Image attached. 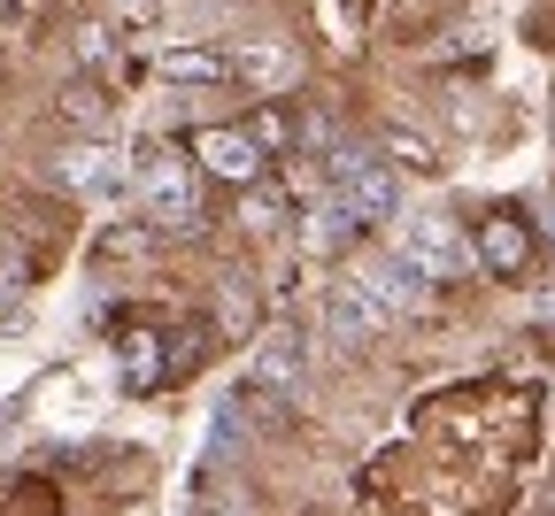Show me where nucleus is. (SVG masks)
Listing matches in <instances>:
<instances>
[{
	"instance_id": "0eeeda50",
	"label": "nucleus",
	"mask_w": 555,
	"mask_h": 516,
	"mask_svg": "<svg viewBox=\"0 0 555 516\" xmlns=\"http://www.w3.org/2000/svg\"><path fill=\"white\" fill-rule=\"evenodd\" d=\"M363 232H371V224H363V216L347 208L339 193H317V201H309V216H301V247H309V255H332V247H356Z\"/></svg>"
},
{
	"instance_id": "6e6552de",
	"label": "nucleus",
	"mask_w": 555,
	"mask_h": 516,
	"mask_svg": "<svg viewBox=\"0 0 555 516\" xmlns=\"http://www.w3.org/2000/svg\"><path fill=\"white\" fill-rule=\"evenodd\" d=\"M356 278L371 285V301L386 309V324H393V317H416V309H425V293H433V278H416L401 255H393V262H371V270H356Z\"/></svg>"
},
{
	"instance_id": "9d476101",
	"label": "nucleus",
	"mask_w": 555,
	"mask_h": 516,
	"mask_svg": "<svg viewBox=\"0 0 555 516\" xmlns=\"http://www.w3.org/2000/svg\"><path fill=\"white\" fill-rule=\"evenodd\" d=\"M54 178H62L69 193L108 201V193H116V155H108V146H69V155L54 163Z\"/></svg>"
},
{
	"instance_id": "f8f14e48",
	"label": "nucleus",
	"mask_w": 555,
	"mask_h": 516,
	"mask_svg": "<svg viewBox=\"0 0 555 516\" xmlns=\"http://www.w3.org/2000/svg\"><path fill=\"white\" fill-rule=\"evenodd\" d=\"M116 354H124V386H163V378H178V371H170V347H163L155 332H131Z\"/></svg>"
},
{
	"instance_id": "7ed1b4c3",
	"label": "nucleus",
	"mask_w": 555,
	"mask_h": 516,
	"mask_svg": "<svg viewBox=\"0 0 555 516\" xmlns=\"http://www.w3.org/2000/svg\"><path fill=\"white\" fill-rule=\"evenodd\" d=\"M193 163L208 170V178H217V185H255L262 178V139L255 131H232V124H208L201 139H193Z\"/></svg>"
},
{
	"instance_id": "423d86ee",
	"label": "nucleus",
	"mask_w": 555,
	"mask_h": 516,
	"mask_svg": "<svg viewBox=\"0 0 555 516\" xmlns=\"http://www.w3.org/2000/svg\"><path fill=\"white\" fill-rule=\"evenodd\" d=\"M378 324H386V309L371 301V285H363V278H339L332 301H324V332H332L339 347H363Z\"/></svg>"
},
{
	"instance_id": "9b49d317",
	"label": "nucleus",
	"mask_w": 555,
	"mask_h": 516,
	"mask_svg": "<svg viewBox=\"0 0 555 516\" xmlns=\"http://www.w3.org/2000/svg\"><path fill=\"white\" fill-rule=\"evenodd\" d=\"M155 69L170 86H217V78H232V54H217V47H170Z\"/></svg>"
},
{
	"instance_id": "2eb2a0df",
	"label": "nucleus",
	"mask_w": 555,
	"mask_h": 516,
	"mask_svg": "<svg viewBox=\"0 0 555 516\" xmlns=\"http://www.w3.org/2000/svg\"><path fill=\"white\" fill-rule=\"evenodd\" d=\"M386 155H401L409 170H433V146H425V139H409V131H386Z\"/></svg>"
},
{
	"instance_id": "39448f33",
	"label": "nucleus",
	"mask_w": 555,
	"mask_h": 516,
	"mask_svg": "<svg viewBox=\"0 0 555 516\" xmlns=\"http://www.w3.org/2000/svg\"><path fill=\"white\" fill-rule=\"evenodd\" d=\"M470 247H478V270H494V278H525L532 270V224H525L517 208H494L470 232Z\"/></svg>"
},
{
	"instance_id": "f257e3e1",
	"label": "nucleus",
	"mask_w": 555,
	"mask_h": 516,
	"mask_svg": "<svg viewBox=\"0 0 555 516\" xmlns=\"http://www.w3.org/2000/svg\"><path fill=\"white\" fill-rule=\"evenodd\" d=\"M393 255H401L416 278H433V285H455V278L478 270V247L448 224V216H409L401 240H393Z\"/></svg>"
},
{
	"instance_id": "dca6fc26",
	"label": "nucleus",
	"mask_w": 555,
	"mask_h": 516,
	"mask_svg": "<svg viewBox=\"0 0 555 516\" xmlns=\"http://www.w3.org/2000/svg\"><path fill=\"white\" fill-rule=\"evenodd\" d=\"M255 139H262V155H286V146H294V124H286V116H255Z\"/></svg>"
},
{
	"instance_id": "f03ea898",
	"label": "nucleus",
	"mask_w": 555,
	"mask_h": 516,
	"mask_svg": "<svg viewBox=\"0 0 555 516\" xmlns=\"http://www.w3.org/2000/svg\"><path fill=\"white\" fill-rule=\"evenodd\" d=\"M201 163H185L178 146H139V185H147V216L170 232H185L193 216H201Z\"/></svg>"
},
{
	"instance_id": "1a4fd4ad",
	"label": "nucleus",
	"mask_w": 555,
	"mask_h": 516,
	"mask_svg": "<svg viewBox=\"0 0 555 516\" xmlns=\"http://www.w3.org/2000/svg\"><path fill=\"white\" fill-rule=\"evenodd\" d=\"M294 47L286 39H247L240 54H232V78H247V86H294Z\"/></svg>"
},
{
	"instance_id": "ddd939ff",
	"label": "nucleus",
	"mask_w": 555,
	"mask_h": 516,
	"mask_svg": "<svg viewBox=\"0 0 555 516\" xmlns=\"http://www.w3.org/2000/svg\"><path fill=\"white\" fill-rule=\"evenodd\" d=\"M240 439H247V394L217 401V424H208V463H224V455H240Z\"/></svg>"
},
{
	"instance_id": "20e7f679",
	"label": "nucleus",
	"mask_w": 555,
	"mask_h": 516,
	"mask_svg": "<svg viewBox=\"0 0 555 516\" xmlns=\"http://www.w3.org/2000/svg\"><path fill=\"white\" fill-rule=\"evenodd\" d=\"M301 332L294 324H270L262 339H255V362H247V401H278L294 378H301Z\"/></svg>"
},
{
	"instance_id": "4468645a",
	"label": "nucleus",
	"mask_w": 555,
	"mask_h": 516,
	"mask_svg": "<svg viewBox=\"0 0 555 516\" xmlns=\"http://www.w3.org/2000/svg\"><path fill=\"white\" fill-rule=\"evenodd\" d=\"M217 324H224V332H247V324H255V301H247V285H240V278L217 285Z\"/></svg>"
},
{
	"instance_id": "f3484780",
	"label": "nucleus",
	"mask_w": 555,
	"mask_h": 516,
	"mask_svg": "<svg viewBox=\"0 0 555 516\" xmlns=\"http://www.w3.org/2000/svg\"><path fill=\"white\" fill-rule=\"evenodd\" d=\"M155 9V0H116V16H147Z\"/></svg>"
}]
</instances>
